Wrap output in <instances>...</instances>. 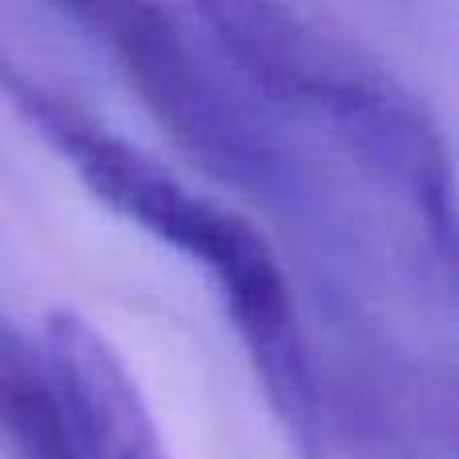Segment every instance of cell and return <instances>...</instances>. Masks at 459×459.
<instances>
[{"mask_svg": "<svg viewBox=\"0 0 459 459\" xmlns=\"http://www.w3.org/2000/svg\"><path fill=\"white\" fill-rule=\"evenodd\" d=\"M0 93L61 153L65 166L105 210L206 270L278 423L302 452L315 423L318 355L274 246L238 210L202 198L145 150L89 117L69 93L37 77L32 65H24L4 45Z\"/></svg>", "mask_w": 459, "mask_h": 459, "instance_id": "obj_1", "label": "cell"}, {"mask_svg": "<svg viewBox=\"0 0 459 459\" xmlns=\"http://www.w3.org/2000/svg\"><path fill=\"white\" fill-rule=\"evenodd\" d=\"M194 4L246 93L270 113L323 129L367 182L411 218L431 258L452 270V153L428 105L299 0Z\"/></svg>", "mask_w": 459, "mask_h": 459, "instance_id": "obj_2", "label": "cell"}, {"mask_svg": "<svg viewBox=\"0 0 459 459\" xmlns=\"http://www.w3.org/2000/svg\"><path fill=\"white\" fill-rule=\"evenodd\" d=\"M126 77L150 117L214 178L286 214L315 222L331 250L347 246L342 214L294 158L270 113L198 45L166 0H53Z\"/></svg>", "mask_w": 459, "mask_h": 459, "instance_id": "obj_3", "label": "cell"}, {"mask_svg": "<svg viewBox=\"0 0 459 459\" xmlns=\"http://www.w3.org/2000/svg\"><path fill=\"white\" fill-rule=\"evenodd\" d=\"M73 459H174L113 342L73 310H56L40 339Z\"/></svg>", "mask_w": 459, "mask_h": 459, "instance_id": "obj_4", "label": "cell"}, {"mask_svg": "<svg viewBox=\"0 0 459 459\" xmlns=\"http://www.w3.org/2000/svg\"><path fill=\"white\" fill-rule=\"evenodd\" d=\"M4 334H8V323H0V339H4Z\"/></svg>", "mask_w": 459, "mask_h": 459, "instance_id": "obj_5", "label": "cell"}]
</instances>
